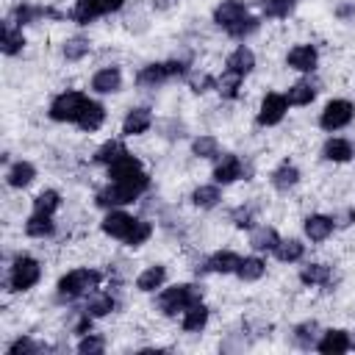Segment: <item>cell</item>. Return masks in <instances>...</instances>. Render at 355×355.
<instances>
[{
    "label": "cell",
    "instance_id": "38",
    "mask_svg": "<svg viewBox=\"0 0 355 355\" xmlns=\"http://www.w3.org/2000/svg\"><path fill=\"white\" fill-rule=\"evenodd\" d=\"M72 17H75V22H80V25H89V22L97 17L94 0H78V3H75V11H72Z\"/></svg>",
    "mask_w": 355,
    "mask_h": 355
},
{
    "label": "cell",
    "instance_id": "18",
    "mask_svg": "<svg viewBox=\"0 0 355 355\" xmlns=\"http://www.w3.org/2000/svg\"><path fill=\"white\" fill-rule=\"evenodd\" d=\"M239 263H241V258H239L236 252H227V250H225V252L211 255V258H208V263H205V269L227 275V272H236V269H239Z\"/></svg>",
    "mask_w": 355,
    "mask_h": 355
},
{
    "label": "cell",
    "instance_id": "26",
    "mask_svg": "<svg viewBox=\"0 0 355 355\" xmlns=\"http://www.w3.org/2000/svg\"><path fill=\"white\" fill-rule=\"evenodd\" d=\"M164 277H166V269L164 266H150V269H144L139 275L136 286H139V291H155L164 283Z\"/></svg>",
    "mask_w": 355,
    "mask_h": 355
},
{
    "label": "cell",
    "instance_id": "31",
    "mask_svg": "<svg viewBox=\"0 0 355 355\" xmlns=\"http://www.w3.org/2000/svg\"><path fill=\"white\" fill-rule=\"evenodd\" d=\"M128 150H125V144L122 141H105L97 153H94V161L97 164H114L119 155H125Z\"/></svg>",
    "mask_w": 355,
    "mask_h": 355
},
{
    "label": "cell",
    "instance_id": "21",
    "mask_svg": "<svg viewBox=\"0 0 355 355\" xmlns=\"http://www.w3.org/2000/svg\"><path fill=\"white\" fill-rule=\"evenodd\" d=\"M313 97H316V86H313L311 80H297V83L288 89V97H286V100H288L291 105H308Z\"/></svg>",
    "mask_w": 355,
    "mask_h": 355
},
{
    "label": "cell",
    "instance_id": "24",
    "mask_svg": "<svg viewBox=\"0 0 355 355\" xmlns=\"http://www.w3.org/2000/svg\"><path fill=\"white\" fill-rule=\"evenodd\" d=\"M33 178H36V169H33L28 161H19V164H14V166L8 169V183H11L14 189H22V186H28Z\"/></svg>",
    "mask_w": 355,
    "mask_h": 355
},
{
    "label": "cell",
    "instance_id": "29",
    "mask_svg": "<svg viewBox=\"0 0 355 355\" xmlns=\"http://www.w3.org/2000/svg\"><path fill=\"white\" fill-rule=\"evenodd\" d=\"M277 233L272 230V227H258V230H252V236H250V244H252V250H275L277 247Z\"/></svg>",
    "mask_w": 355,
    "mask_h": 355
},
{
    "label": "cell",
    "instance_id": "41",
    "mask_svg": "<svg viewBox=\"0 0 355 355\" xmlns=\"http://www.w3.org/2000/svg\"><path fill=\"white\" fill-rule=\"evenodd\" d=\"M191 150H194V155H200V158H214V155H216V139L200 136V139H194Z\"/></svg>",
    "mask_w": 355,
    "mask_h": 355
},
{
    "label": "cell",
    "instance_id": "49",
    "mask_svg": "<svg viewBox=\"0 0 355 355\" xmlns=\"http://www.w3.org/2000/svg\"><path fill=\"white\" fill-rule=\"evenodd\" d=\"M191 86H194V92H205L208 86H214V78H208V75L194 78V80H191Z\"/></svg>",
    "mask_w": 355,
    "mask_h": 355
},
{
    "label": "cell",
    "instance_id": "13",
    "mask_svg": "<svg viewBox=\"0 0 355 355\" xmlns=\"http://www.w3.org/2000/svg\"><path fill=\"white\" fill-rule=\"evenodd\" d=\"M252 67H255V55H252V50H250V47H244V44H241V47H236V50L227 55V69H230V72H236V75H241V78H244Z\"/></svg>",
    "mask_w": 355,
    "mask_h": 355
},
{
    "label": "cell",
    "instance_id": "43",
    "mask_svg": "<svg viewBox=\"0 0 355 355\" xmlns=\"http://www.w3.org/2000/svg\"><path fill=\"white\" fill-rule=\"evenodd\" d=\"M255 28H258V19H252V17L247 14V17H241L233 28H227V33H230V36H247V33H252Z\"/></svg>",
    "mask_w": 355,
    "mask_h": 355
},
{
    "label": "cell",
    "instance_id": "34",
    "mask_svg": "<svg viewBox=\"0 0 355 355\" xmlns=\"http://www.w3.org/2000/svg\"><path fill=\"white\" fill-rule=\"evenodd\" d=\"M22 44H25L22 31H17V28L6 25V28H3V53L14 55V53H19V50H22Z\"/></svg>",
    "mask_w": 355,
    "mask_h": 355
},
{
    "label": "cell",
    "instance_id": "23",
    "mask_svg": "<svg viewBox=\"0 0 355 355\" xmlns=\"http://www.w3.org/2000/svg\"><path fill=\"white\" fill-rule=\"evenodd\" d=\"M300 280L308 283V286H327L330 283V266H324V263H308L300 272Z\"/></svg>",
    "mask_w": 355,
    "mask_h": 355
},
{
    "label": "cell",
    "instance_id": "28",
    "mask_svg": "<svg viewBox=\"0 0 355 355\" xmlns=\"http://www.w3.org/2000/svg\"><path fill=\"white\" fill-rule=\"evenodd\" d=\"M205 322H208V311H205L202 302H194L191 308H186V313H183V330H200Z\"/></svg>",
    "mask_w": 355,
    "mask_h": 355
},
{
    "label": "cell",
    "instance_id": "42",
    "mask_svg": "<svg viewBox=\"0 0 355 355\" xmlns=\"http://www.w3.org/2000/svg\"><path fill=\"white\" fill-rule=\"evenodd\" d=\"M294 3H297V0H266V3H263V11H266L269 17H286V14L294 8Z\"/></svg>",
    "mask_w": 355,
    "mask_h": 355
},
{
    "label": "cell",
    "instance_id": "30",
    "mask_svg": "<svg viewBox=\"0 0 355 355\" xmlns=\"http://www.w3.org/2000/svg\"><path fill=\"white\" fill-rule=\"evenodd\" d=\"M275 255H277V261H283V263H288V261H300V258H302V244H300L297 239L277 241Z\"/></svg>",
    "mask_w": 355,
    "mask_h": 355
},
{
    "label": "cell",
    "instance_id": "35",
    "mask_svg": "<svg viewBox=\"0 0 355 355\" xmlns=\"http://www.w3.org/2000/svg\"><path fill=\"white\" fill-rule=\"evenodd\" d=\"M114 311V300L108 297V294H97V297H92L89 302H86V313L89 316H105V313H111Z\"/></svg>",
    "mask_w": 355,
    "mask_h": 355
},
{
    "label": "cell",
    "instance_id": "45",
    "mask_svg": "<svg viewBox=\"0 0 355 355\" xmlns=\"http://www.w3.org/2000/svg\"><path fill=\"white\" fill-rule=\"evenodd\" d=\"M103 338H97V336H86L80 344H78V349L83 352V355H94V352H103Z\"/></svg>",
    "mask_w": 355,
    "mask_h": 355
},
{
    "label": "cell",
    "instance_id": "10",
    "mask_svg": "<svg viewBox=\"0 0 355 355\" xmlns=\"http://www.w3.org/2000/svg\"><path fill=\"white\" fill-rule=\"evenodd\" d=\"M119 83H122V75H119L116 67H105V69H100V72L92 78V89L100 92V94H111V92H116Z\"/></svg>",
    "mask_w": 355,
    "mask_h": 355
},
{
    "label": "cell",
    "instance_id": "4",
    "mask_svg": "<svg viewBox=\"0 0 355 355\" xmlns=\"http://www.w3.org/2000/svg\"><path fill=\"white\" fill-rule=\"evenodd\" d=\"M97 283H100V272H94V269H75V272H69V275H64L58 280V294L61 297H80L89 288H94Z\"/></svg>",
    "mask_w": 355,
    "mask_h": 355
},
{
    "label": "cell",
    "instance_id": "32",
    "mask_svg": "<svg viewBox=\"0 0 355 355\" xmlns=\"http://www.w3.org/2000/svg\"><path fill=\"white\" fill-rule=\"evenodd\" d=\"M191 202H194L197 208H214V205L219 202V189H216V186H200V189H194Z\"/></svg>",
    "mask_w": 355,
    "mask_h": 355
},
{
    "label": "cell",
    "instance_id": "22",
    "mask_svg": "<svg viewBox=\"0 0 355 355\" xmlns=\"http://www.w3.org/2000/svg\"><path fill=\"white\" fill-rule=\"evenodd\" d=\"M297 180H300V172H297V166H291V164H283V166H277V169L272 172V186H275L277 191H288Z\"/></svg>",
    "mask_w": 355,
    "mask_h": 355
},
{
    "label": "cell",
    "instance_id": "17",
    "mask_svg": "<svg viewBox=\"0 0 355 355\" xmlns=\"http://www.w3.org/2000/svg\"><path fill=\"white\" fill-rule=\"evenodd\" d=\"M349 347H352V338L344 330H330L319 341V352H324V355H330V352H347Z\"/></svg>",
    "mask_w": 355,
    "mask_h": 355
},
{
    "label": "cell",
    "instance_id": "19",
    "mask_svg": "<svg viewBox=\"0 0 355 355\" xmlns=\"http://www.w3.org/2000/svg\"><path fill=\"white\" fill-rule=\"evenodd\" d=\"M103 119H105V108L100 105V103H86V108H83V114H80V119H78V125L83 128V130H97L100 125H103Z\"/></svg>",
    "mask_w": 355,
    "mask_h": 355
},
{
    "label": "cell",
    "instance_id": "37",
    "mask_svg": "<svg viewBox=\"0 0 355 355\" xmlns=\"http://www.w3.org/2000/svg\"><path fill=\"white\" fill-rule=\"evenodd\" d=\"M89 53V39H83V36H72L67 44H64V55L69 58V61H78V58H83Z\"/></svg>",
    "mask_w": 355,
    "mask_h": 355
},
{
    "label": "cell",
    "instance_id": "20",
    "mask_svg": "<svg viewBox=\"0 0 355 355\" xmlns=\"http://www.w3.org/2000/svg\"><path fill=\"white\" fill-rule=\"evenodd\" d=\"M166 78H169L166 64H150V67H144V69L136 75V83H139V86H158V83H164Z\"/></svg>",
    "mask_w": 355,
    "mask_h": 355
},
{
    "label": "cell",
    "instance_id": "1",
    "mask_svg": "<svg viewBox=\"0 0 355 355\" xmlns=\"http://www.w3.org/2000/svg\"><path fill=\"white\" fill-rule=\"evenodd\" d=\"M147 186H150V178H147L144 172H139V175H133V178H125V180H114L111 186H105V189L97 194V205H103V208L128 205V202H133Z\"/></svg>",
    "mask_w": 355,
    "mask_h": 355
},
{
    "label": "cell",
    "instance_id": "14",
    "mask_svg": "<svg viewBox=\"0 0 355 355\" xmlns=\"http://www.w3.org/2000/svg\"><path fill=\"white\" fill-rule=\"evenodd\" d=\"M150 122H153V116H150L147 108H133V111L125 116V122H122V133H125V136L144 133V130L150 128Z\"/></svg>",
    "mask_w": 355,
    "mask_h": 355
},
{
    "label": "cell",
    "instance_id": "6",
    "mask_svg": "<svg viewBox=\"0 0 355 355\" xmlns=\"http://www.w3.org/2000/svg\"><path fill=\"white\" fill-rule=\"evenodd\" d=\"M352 114H355V108H352V103L349 100H333V103H327L324 105V111H322V128L324 130H338V128H344V125H349V119H352Z\"/></svg>",
    "mask_w": 355,
    "mask_h": 355
},
{
    "label": "cell",
    "instance_id": "8",
    "mask_svg": "<svg viewBox=\"0 0 355 355\" xmlns=\"http://www.w3.org/2000/svg\"><path fill=\"white\" fill-rule=\"evenodd\" d=\"M241 17H247V8H244V3H241V0H222V3L216 6V11H214L216 25H222L225 31H227V28H233Z\"/></svg>",
    "mask_w": 355,
    "mask_h": 355
},
{
    "label": "cell",
    "instance_id": "48",
    "mask_svg": "<svg viewBox=\"0 0 355 355\" xmlns=\"http://www.w3.org/2000/svg\"><path fill=\"white\" fill-rule=\"evenodd\" d=\"M122 3L125 0H94V8H97V14H108V11L122 8Z\"/></svg>",
    "mask_w": 355,
    "mask_h": 355
},
{
    "label": "cell",
    "instance_id": "11",
    "mask_svg": "<svg viewBox=\"0 0 355 355\" xmlns=\"http://www.w3.org/2000/svg\"><path fill=\"white\" fill-rule=\"evenodd\" d=\"M141 172V164H139V158H133L130 153H125V155H119L114 164H108V175L114 178V180H125V178H133V175H139Z\"/></svg>",
    "mask_w": 355,
    "mask_h": 355
},
{
    "label": "cell",
    "instance_id": "12",
    "mask_svg": "<svg viewBox=\"0 0 355 355\" xmlns=\"http://www.w3.org/2000/svg\"><path fill=\"white\" fill-rule=\"evenodd\" d=\"M288 67L300 69V72H311L316 67V50L311 44H297L291 53H288Z\"/></svg>",
    "mask_w": 355,
    "mask_h": 355
},
{
    "label": "cell",
    "instance_id": "44",
    "mask_svg": "<svg viewBox=\"0 0 355 355\" xmlns=\"http://www.w3.org/2000/svg\"><path fill=\"white\" fill-rule=\"evenodd\" d=\"M294 333H297V344L300 347H311L313 344V336H316V322H305Z\"/></svg>",
    "mask_w": 355,
    "mask_h": 355
},
{
    "label": "cell",
    "instance_id": "50",
    "mask_svg": "<svg viewBox=\"0 0 355 355\" xmlns=\"http://www.w3.org/2000/svg\"><path fill=\"white\" fill-rule=\"evenodd\" d=\"M233 219H236L239 227H250V225H252V222H250V211H241V208L233 214Z\"/></svg>",
    "mask_w": 355,
    "mask_h": 355
},
{
    "label": "cell",
    "instance_id": "40",
    "mask_svg": "<svg viewBox=\"0 0 355 355\" xmlns=\"http://www.w3.org/2000/svg\"><path fill=\"white\" fill-rule=\"evenodd\" d=\"M239 83H241V75H236V72L227 69L216 86H219V92H222L225 97H236V94H239Z\"/></svg>",
    "mask_w": 355,
    "mask_h": 355
},
{
    "label": "cell",
    "instance_id": "46",
    "mask_svg": "<svg viewBox=\"0 0 355 355\" xmlns=\"http://www.w3.org/2000/svg\"><path fill=\"white\" fill-rule=\"evenodd\" d=\"M8 352H11V355H19V352H39V347H36L31 338H19V341H14V344L8 347Z\"/></svg>",
    "mask_w": 355,
    "mask_h": 355
},
{
    "label": "cell",
    "instance_id": "27",
    "mask_svg": "<svg viewBox=\"0 0 355 355\" xmlns=\"http://www.w3.org/2000/svg\"><path fill=\"white\" fill-rule=\"evenodd\" d=\"M324 158L327 161H349L352 158V144L344 139H330L324 144Z\"/></svg>",
    "mask_w": 355,
    "mask_h": 355
},
{
    "label": "cell",
    "instance_id": "15",
    "mask_svg": "<svg viewBox=\"0 0 355 355\" xmlns=\"http://www.w3.org/2000/svg\"><path fill=\"white\" fill-rule=\"evenodd\" d=\"M216 183H233L236 178H241V161L236 155H222V161L214 169Z\"/></svg>",
    "mask_w": 355,
    "mask_h": 355
},
{
    "label": "cell",
    "instance_id": "39",
    "mask_svg": "<svg viewBox=\"0 0 355 355\" xmlns=\"http://www.w3.org/2000/svg\"><path fill=\"white\" fill-rule=\"evenodd\" d=\"M150 233H153V227H150V222H141V219H136V225H133V230H130V236L125 239L130 247H139V244H144L147 239H150Z\"/></svg>",
    "mask_w": 355,
    "mask_h": 355
},
{
    "label": "cell",
    "instance_id": "51",
    "mask_svg": "<svg viewBox=\"0 0 355 355\" xmlns=\"http://www.w3.org/2000/svg\"><path fill=\"white\" fill-rule=\"evenodd\" d=\"M175 0H155V8H169Z\"/></svg>",
    "mask_w": 355,
    "mask_h": 355
},
{
    "label": "cell",
    "instance_id": "16",
    "mask_svg": "<svg viewBox=\"0 0 355 355\" xmlns=\"http://www.w3.org/2000/svg\"><path fill=\"white\" fill-rule=\"evenodd\" d=\"M305 233H308L311 241H324V239L333 233V219H330V216H319V214H313V216L305 219Z\"/></svg>",
    "mask_w": 355,
    "mask_h": 355
},
{
    "label": "cell",
    "instance_id": "36",
    "mask_svg": "<svg viewBox=\"0 0 355 355\" xmlns=\"http://www.w3.org/2000/svg\"><path fill=\"white\" fill-rule=\"evenodd\" d=\"M55 208H58V191H53V189L42 191V194L33 200V211H36V214H53Z\"/></svg>",
    "mask_w": 355,
    "mask_h": 355
},
{
    "label": "cell",
    "instance_id": "25",
    "mask_svg": "<svg viewBox=\"0 0 355 355\" xmlns=\"http://www.w3.org/2000/svg\"><path fill=\"white\" fill-rule=\"evenodd\" d=\"M25 233L33 236V239L50 236V233H53V219H50V214H36V211H33V216H31L28 225H25Z\"/></svg>",
    "mask_w": 355,
    "mask_h": 355
},
{
    "label": "cell",
    "instance_id": "9",
    "mask_svg": "<svg viewBox=\"0 0 355 355\" xmlns=\"http://www.w3.org/2000/svg\"><path fill=\"white\" fill-rule=\"evenodd\" d=\"M133 225H136V219L130 214H125V211H111L103 219V230L108 236H114V239H128L130 230H133Z\"/></svg>",
    "mask_w": 355,
    "mask_h": 355
},
{
    "label": "cell",
    "instance_id": "47",
    "mask_svg": "<svg viewBox=\"0 0 355 355\" xmlns=\"http://www.w3.org/2000/svg\"><path fill=\"white\" fill-rule=\"evenodd\" d=\"M36 14H42V11H36V8H28V6H19V8L14 11V17H17V25H25V22H31Z\"/></svg>",
    "mask_w": 355,
    "mask_h": 355
},
{
    "label": "cell",
    "instance_id": "52",
    "mask_svg": "<svg viewBox=\"0 0 355 355\" xmlns=\"http://www.w3.org/2000/svg\"><path fill=\"white\" fill-rule=\"evenodd\" d=\"M352 344H355V341H352Z\"/></svg>",
    "mask_w": 355,
    "mask_h": 355
},
{
    "label": "cell",
    "instance_id": "33",
    "mask_svg": "<svg viewBox=\"0 0 355 355\" xmlns=\"http://www.w3.org/2000/svg\"><path fill=\"white\" fill-rule=\"evenodd\" d=\"M263 269H266V263H263L261 258H244V261L239 263L236 275H239L241 280H258V277L263 275Z\"/></svg>",
    "mask_w": 355,
    "mask_h": 355
},
{
    "label": "cell",
    "instance_id": "5",
    "mask_svg": "<svg viewBox=\"0 0 355 355\" xmlns=\"http://www.w3.org/2000/svg\"><path fill=\"white\" fill-rule=\"evenodd\" d=\"M39 275H42L39 263H36L33 258H28V255H19V258L14 261V266H11L8 283H11L14 291H28L31 286L39 283Z\"/></svg>",
    "mask_w": 355,
    "mask_h": 355
},
{
    "label": "cell",
    "instance_id": "2",
    "mask_svg": "<svg viewBox=\"0 0 355 355\" xmlns=\"http://www.w3.org/2000/svg\"><path fill=\"white\" fill-rule=\"evenodd\" d=\"M200 300H202V288L200 286H172L158 297V305H161V311L166 316H175L178 311H186Z\"/></svg>",
    "mask_w": 355,
    "mask_h": 355
},
{
    "label": "cell",
    "instance_id": "3",
    "mask_svg": "<svg viewBox=\"0 0 355 355\" xmlns=\"http://www.w3.org/2000/svg\"><path fill=\"white\" fill-rule=\"evenodd\" d=\"M86 103H89V100H86L80 92H64V94H58V97L53 100L50 116H53L55 122H78L80 114H83V108H86Z\"/></svg>",
    "mask_w": 355,
    "mask_h": 355
},
{
    "label": "cell",
    "instance_id": "7",
    "mask_svg": "<svg viewBox=\"0 0 355 355\" xmlns=\"http://www.w3.org/2000/svg\"><path fill=\"white\" fill-rule=\"evenodd\" d=\"M286 108H288V100H286L283 94H275V92H272V94H266L263 103H261L258 122H261V125H277V122L283 119Z\"/></svg>",
    "mask_w": 355,
    "mask_h": 355
}]
</instances>
